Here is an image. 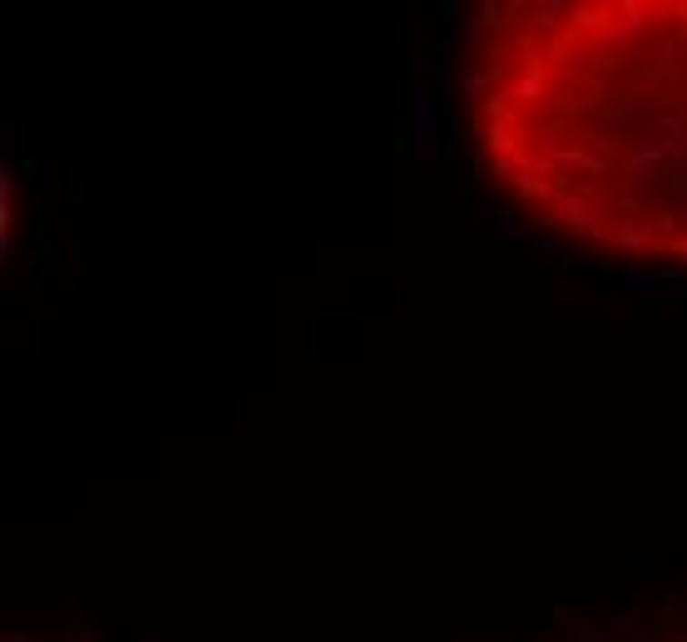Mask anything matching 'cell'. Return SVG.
I'll return each mask as SVG.
<instances>
[{"mask_svg":"<svg viewBox=\"0 0 687 642\" xmlns=\"http://www.w3.org/2000/svg\"><path fill=\"white\" fill-rule=\"evenodd\" d=\"M475 139L554 232L687 257V5H500L475 40Z\"/></svg>","mask_w":687,"mask_h":642,"instance_id":"1","label":"cell"}]
</instances>
